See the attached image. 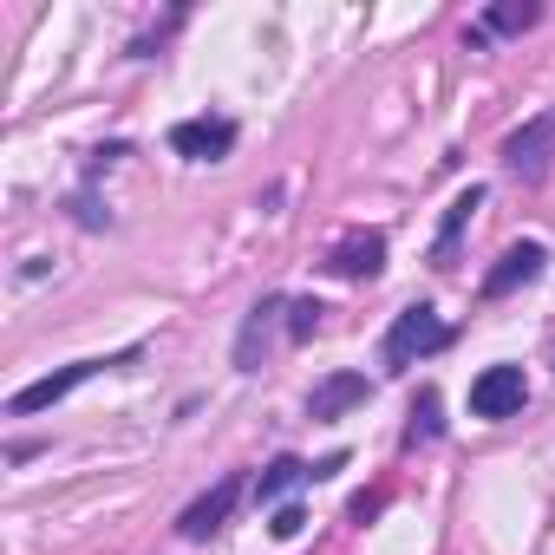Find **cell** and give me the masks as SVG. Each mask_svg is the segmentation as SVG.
I'll return each mask as SVG.
<instances>
[{"instance_id":"cell-3","label":"cell","mask_w":555,"mask_h":555,"mask_svg":"<svg viewBox=\"0 0 555 555\" xmlns=\"http://www.w3.org/2000/svg\"><path fill=\"white\" fill-rule=\"evenodd\" d=\"M529 405V379H522V366H509V360H496V366H483L477 379H470V412L477 418H516Z\"/></svg>"},{"instance_id":"cell-19","label":"cell","mask_w":555,"mask_h":555,"mask_svg":"<svg viewBox=\"0 0 555 555\" xmlns=\"http://www.w3.org/2000/svg\"><path fill=\"white\" fill-rule=\"evenodd\" d=\"M340 470H347V451H334V457H321V464H314V483H321V477H340Z\"/></svg>"},{"instance_id":"cell-5","label":"cell","mask_w":555,"mask_h":555,"mask_svg":"<svg viewBox=\"0 0 555 555\" xmlns=\"http://www.w3.org/2000/svg\"><path fill=\"white\" fill-rule=\"evenodd\" d=\"M170 151L190 164H222L235 151V118H177L170 125Z\"/></svg>"},{"instance_id":"cell-14","label":"cell","mask_w":555,"mask_h":555,"mask_svg":"<svg viewBox=\"0 0 555 555\" xmlns=\"http://www.w3.org/2000/svg\"><path fill=\"white\" fill-rule=\"evenodd\" d=\"M438 431H444V418H438V392L418 386V399H412V425H405V444H431Z\"/></svg>"},{"instance_id":"cell-9","label":"cell","mask_w":555,"mask_h":555,"mask_svg":"<svg viewBox=\"0 0 555 555\" xmlns=\"http://www.w3.org/2000/svg\"><path fill=\"white\" fill-rule=\"evenodd\" d=\"M274 314H288L282 295H261V301L242 314V334H235V373H261V360H268V334H274Z\"/></svg>"},{"instance_id":"cell-18","label":"cell","mask_w":555,"mask_h":555,"mask_svg":"<svg viewBox=\"0 0 555 555\" xmlns=\"http://www.w3.org/2000/svg\"><path fill=\"white\" fill-rule=\"evenodd\" d=\"M118 157H131V144H125V138H118V144H99V151H92V164H86V183H92L99 170H112Z\"/></svg>"},{"instance_id":"cell-11","label":"cell","mask_w":555,"mask_h":555,"mask_svg":"<svg viewBox=\"0 0 555 555\" xmlns=\"http://www.w3.org/2000/svg\"><path fill=\"white\" fill-rule=\"evenodd\" d=\"M373 386H366V373H334V379H321L314 392H308V418H340L347 405H360Z\"/></svg>"},{"instance_id":"cell-16","label":"cell","mask_w":555,"mask_h":555,"mask_svg":"<svg viewBox=\"0 0 555 555\" xmlns=\"http://www.w3.org/2000/svg\"><path fill=\"white\" fill-rule=\"evenodd\" d=\"M66 209H73V222H79V229H112V209L99 203V190H92V183H86V190H73V203H66Z\"/></svg>"},{"instance_id":"cell-4","label":"cell","mask_w":555,"mask_h":555,"mask_svg":"<svg viewBox=\"0 0 555 555\" xmlns=\"http://www.w3.org/2000/svg\"><path fill=\"white\" fill-rule=\"evenodd\" d=\"M548 157H555V105H548V112H535L522 131H509V138H503V170H509V177H522V183H542Z\"/></svg>"},{"instance_id":"cell-13","label":"cell","mask_w":555,"mask_h":555,"mask_svg":"<svg viewBox=\"0 0 555 555\" xmlns=\"http://www.w3.org/2000/svg\"><path fill=\"white\" fill-rule=\"evenodd\" d=\"M295 483H314V464H301V457H274V464L255 477V503H282Z\"/></svg>"},{"instance_id":"cell-1","label":"cell","mask_w":555,"mask_h":555,"mask_svg":"<svg viewBox=\"0 0 555 555\" xmlns=\"http://www.w3.org/2000/svg\"><path fill=\"white\" fill-rule=\"evenodd\" d=\"M444 347H451V321L431 301H412V308L392 314V327L379 340V360H386V373H405V366H418V360H431Z\"/></svg>"},{"instance_id":"cell-2","label":"cell","mask_w":555,"mask_h":555,"mask_svg":"<svg viewBox=\"0 0 555 555\" xmlns=\"http://www.w3.org/2000/svg\"><path fill=\"white\" fill-rule=\"evenodd\" d=\"M138 360H144V347H118L112 360H73V366H60V373H47V379L21 386V392L8 399V412H14V418H34V412L60 405L66 392H79L86 379H99V373H118V366H138Z\"/></svg>"},{"instance_id":"cell-17","label":"cell","mask_w":555,"mask_h":555,"mask_svg":"<svg viewBox=\"0 0 555 555\" xmlns=\"http://www.w3.org/2000/svg\"><path fill=\"white\" fill-rule=\"evenodd\" d=\"M268 529L288 542V535H301V529H308V509H301V503H282V509H274V522H268Z\"/></svg>"},{"instance_id":"cell-10","label":"cell","mask_w":555,"mask_h":555,"mask_svg":"<svg viewBox=\"0 0 555 555\" xmlns=\"http://www.w3.org/2000/svg\"><path fill=\"white\" fill-rule=\"evenodd\" d=\"M477 209H483V183H470V190L451 196V209L438 222V242H431V268H457V242H464V229H470Z\"/></svg>"},{"instance_id":"cell-8","label":"cell","mask_w":555,"mask_h":555,"mask_svg":"<svg viewBox=\"0 0 555 555\" xmlns=\"http://www.w3.org/2000/svg\"><path fill=\"white\" fill-rule=\"evenodd\" d=\"M235 503H242V477L229 470L216 490H203V496H196V503L177 516V535H183V542H203V535H216V529L229 522V509H235Z\"/></svg>"},{"instance_id":"cell-6","label":"cell","mask_w":555,"mask_h":555,"mask_svg":"<svg viewBox=\"0 0 555 555\" xmlns=\"http://www.w3.org/2000/svg\"><path fill=\"white\" fill-rule=\"evenodd\" d=\"M379 268H386V229H353L327 248V274H340V282H373Z\"/></svg>"},{"instance_id":"cell-15","label":"cell","mask_w":555,"mask_h":555,"mask_svg":"<svg viewBox=\"0 0 555 555\" xmlns=\"http://www.w3.org/2000/svg\"><path fill=\"white\" fill-rule=\"evenodd\" d=\"M321 314H327V308H321L314 295H301V301H288V340H295V347H308V340L321 334Z\"/></svg>"},{"instance_id":"cell-7","label":"cell","mask_w":555,"mask_h":555,"mask_svg":"<svg viewBox=\"0 0 555 555\" xmlns=\"http://www.w3.org/2000/svg\"><path fill=\"white\" fill-rule=\"evenodd\" d=\"M542 268H548V248H542V242H509V248L496 255V268L483 274V301H503V295L529 288Z\"/></svg>"},{"instance_id":"cell-12","label":"cell","mask_w":555,"mask_h":555,"mask_svg":"<svg viewBox=\"0 0 555 555\" xmlns=\"http://www.w3.org/2000/svg\"><path fill=\"white\" fill-rule=\"evenodd\" d=\"M535 21H542V8H535V0H496V8H483L477 34H483V40H496V34L509 40V34H529Z\"/></svg>"}]
</instances>
